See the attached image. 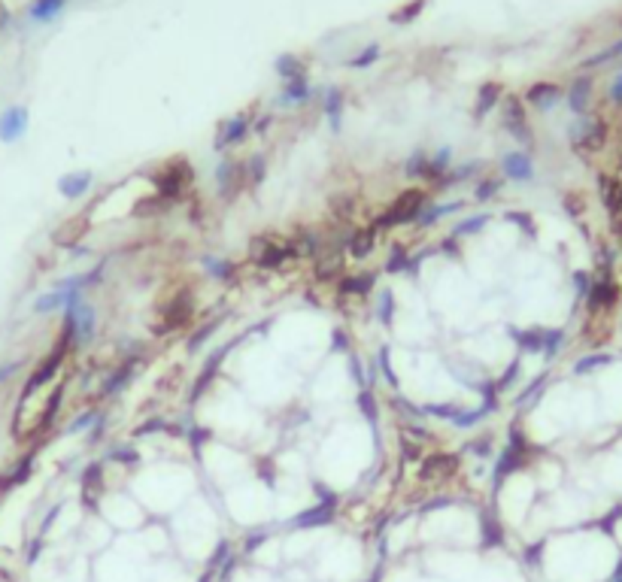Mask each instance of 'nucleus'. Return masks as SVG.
I'll return each mask as SVG.
<instances>
[{
    "label": "nucleus",
    "mask_w": 622,
    "mask_h": 582,
    "mask_svg": "<svg viewBox=\"0 0 622 582\" xmlns=\"http://www.w3.org/2000/svg\"><path fill=\"white\" fill-rule=\"evenodd\" d=\"M97 328V310L88 306L85 301L64 310V325H61V346L64 349H79L85 346Z\"/></svg>",
    "instance_id": "obj_1"
},
{
    "label": "nucleus",
    "mask_w": 622,
    "mask_h": 582,
    "mask_svg": "<svg viewBox=\"0 0 622 582\" xmlns=\"http://www.w3.org/2000/svg\"><path fill=\"white\" fill-rule=\"evenodd\" d=\"M425 191L422 188H410L404 191L401 198H397L389 210H385V216L376 222V228H395V224H404V222H416V216L422 212L425 207Z\"/></svg>",
    "instance_id": "obj_2"
},
{
    "label": "nucleus",
    "mask_w": 622,
    "mask_h": 582,
    "mask_svg": "<svg viewBox=\"0 0 622 582\" xmlns=\"http://www.w3.org/2000/svg\"><path fill=\"white\" fill-rule=\"evenodd\" d=\"M501 104H504V119H501L504 131H507V134L513 137L516 143H522V146H532L534 134H532V128H528L525 100L516 97V95H507V97H501Z\"/></svg>",
    "instance_id": "obj_3"
},
{
    "label": "nucleus",
    "mask_w": 622,
    "mask_h": 582,
    "mask_svg": "<svg viewBox=\"0 0 622 582\" xmlns=\"http://www.w3.org/2000/svg\"><path fill=\"white\" fill-rule=\"evenodd\" d=\"M28 125H30L28 107H22V104L6 107L0 112V143H18L28 134Z\"/></svg>",
    "instance_id": "obj_4"
},
{
    "label": "nucleus",
    "mask_w": 622,
    "mask_h": 582,
    "mask_svg": "<svg viewBox=\"0 0 622 582\" xmlns=\"http://www.w3.org/2000/svg\"><path fill=\"white\" fill-rule=\"evenodd\" d=\"M568 137L574 146H601V140L607 137V128L601 119H592V116H577V121L570 125Z\"/></svg>",
    "instance_id": "obj_5"
},
{
    "label": "nucleus",
    "mask_w": 622,
    "mask_h": 582,
    "mask_svg": "<svg viewBox=\"0 0 622 582\" xmlns=\"http://www.w3.org/2000/svg\"><path fill=\"white\" fill-rule=\"evenodd\" d=\"M525 104L532 107V109H537V112H549V109H556L558 104L565 100V91L558 88L556 83H534V85H528L525 88Z\"/></svg>",
    "instance_id": "obj_6"
},
{
    "label": "nucleus",
    "mask_w": 622,
    "mask_h": 582,
    "mask_svg": "<svg viewBox=\"0 0 622 582\" xmlns=\"http://www.w3.org/2000/svg\"><path fill=\"white\" fill-rule=\"evenodd\" d=\"M191 313H195V301H191V291H179L177 298H173L170 303H167V310H165V322L158 325V334L161 331H173V328H182L189 319H191Z\"/></svg>",
    "instance_id": "obj_7"
},
{
    "label": "nucleus",
    "mask_w": 622,
    "mask_h": 582,
    "mask_svg": "<svg viewBox=\"0 0 622 582\" xmlns=\"http://www.w3.org/2000/svg\"><path fill=\"white\" fill-rule=\"evenodd\" d=\"M501 173L510 182H532L534 179V164H532V158H528L525 152L513 149V152H504L501 155Z\"/></svg>",
    "instance_id": "obj_8"
},
{
    "label": "nucleus",
    "mask_w": 622,
    "mask_h": 582,
    "mask_svg": "<svg viewBox=\"0 0 622 582\" xmlns=\"http://www.w3.org/2000/svg\"><path fill=\"white\" fill-rule=\"evenodd\" d=\"M216 186L222 198H231L237 194L240 186H246V164H237V161H222L216 167Z\"/></svg>",
    "instance_id": "obj_9"
},
{
    "label": "nucleus",
    "mask_w": 622,
    "mask_h": 582,
    "mask_svg": "<svg viewBox=\"0 0 622 582\" xmlns=\"http://www.w3.org/2000/svg\"><path fill=\"white\" fill-rule=\"evenodd\" d=\"M91 186H95V173L91 170H70L58 179V194L67 200H79L85 198Z\"/></svg>",
    "instance_id": "obj_10"
},
{
    "label": "nucleus",
    "mask_w": 622,
    "mask_h": 582,
    "mask_svg": "<svg viewBox=\"0 0 622 582\" xmlns=\"http://www.w3.org/2000/svg\"><path fill=\"white\" fill-rule=\"evenodd\" d=\"M64 352H67L64 346H58V349H55L52 355H49V358H46L43 364H40L34 373L28 376V382H25V392H22V401H25V397H30V394H34L37 388H43V385H46L49 380H52L55 373H58V367H61V358H64Z\"/></svg>",
    "instance_id": "obj_11"
},
{
    "label": "nucleus",
    "mask_w": 622,
    "mask_h": 582,
    "mask_svg": "<svg viewBox=\"0 0 622 582\" xmlns=\"http://www.w3.org/2000/svg\"><path fill=\"white\" fill-rule=\"evenodd\" d=\"M246 134H249V116H246V112H237V116H231L228 121H222L219 137L213 140V146H216V149H228V146H234V143L246 140Z\"/></svg>",
    "instance_id": "obj_12"
},
{
    "label": "nucleus",
    "mask_w": 622,
    "mask_h": 582,
    "mask_svg": "<svg viewBox=\"0 0 622 582\" xmlns=\"http://www.w3.org/2000/svg\"><path fill=\"white\" fill-rule=\"evenodd\" d=\"M189 176H191L189 167H182V164H177V161H170V164H165V167L158 170L155 186H158L161 194H179L182 188H186Z\"/></svg>",
    "instance_id": "obj_13"
},
{
    "label": "nucleus",
    "mask_w": 622,
    "mask_h": 582,
    "mask_svg": "<svg viewBox=\"0 0 622 582\" xmlns=\"http://www.w3.org/2000/svg\"><path fill=\"white\" fill-rule=\"evenodd\" d=\"M565 100H568V109L574 116H586L589 112V100H592V76H577L570 88L565 91Z\"/></svg>",
    "instance_id": "obj_14"
},
{
    "label": "nucleus",
    "mask_w": 622,
    "mask_h": 582,
    "mask_svg": "<svg viewBox=\"0 0 622 582\" xmlns=\"http://www.w3.org/2000/svg\"><path fill=\"white\" fill-rule=\"evenodd\" d=\"M313 97V88H310V79L301 76V79H289L282 83V91H280V107H304L307 100Z\"/></svg>",
    "instance_id": "obj_15"
},
{
    "label": "nucleus",
    "mask_w": 622,
    "mask_h": 582,
    "mask_svg": "<svg viewBox=\"0 0 622 582\" xmlns=\"http://www.w3.org/2000/svg\"><path fill=\"white\" fill-rule=\"evenodd\" d=\"M465 210V200H450V203H425L422 212L416 216V224L419 228H431V224H437L441 219H446L450 212H458Z\"/></svg>",
    "instance_id": "obj_16"
},
{
    "label": "nucleus",
    "mask_w": 622,
    "mask_h": 582,
    "mask_svg": "<svg viewBox=\"0 0 622 582\" xmlns=\"http://www.w3.org/2000/svg\"><path fill=\"white\" fill-rule=\"evenodd\" d=\"M273 70H277V76L282 79V83H289V79L307 76V61L298 58L294 52H285V55H280L277 61H273Z\"/></svg>",
    "instance_id": "obj_17"
},
{
    "label": "nucleus",
    "mask_w": 622,
    "mask_h": 582,
    "mask_svg": "<svg viewBox=\"0 0 622 582\" xmlns=\"http://www.w3.org/2000/svg\"><path fill=\"white\" fill-rule=\"evenodd\" d=\"M504 97V91H501V85L498 83H486L483 88H480V95H477V104H474V119H486L489 112L495 109V104Z\"/></svg>",
    "instance_id": "obj_18"
},
{
    "label": "nucleus",
    "mask_w": 622,
    "mask_h": 582,
    "mask_svg": "<svg viewBox=\"0 0 622 582\" xmlns=\"http://www.w3.org/2000/svg\"><path fill=\"white\" fill-rule=\"evenodd\" d=\"M322 109H325V116H328L331 128H334V131H340V116H343V88H337V85L325 88V95H322Z\"/></svg>",
    "instance_id": "obj_19"
},
{
    "label": "nucleus",
    "mask_w": 622,
    "mask_h": 582,
    "mask_svg": "<svg viewBox=\"0 0 622 582\" xmlns=\"http://www.w3.org/2000/svg\"><path fill=\"white\" fill-rule=\"evenodd\" d=\"M480 170H486L483 161H467V164H462V167H450V170H446V176H443L441 182H434V186L443 191V188H450V186H458V182L474 179Z\"/></svg>",
    "instance_id": "obj_20"
},
{
    "label": "nucleus",
    "mask_w": 622,
    "mask_h": 582,
    "mask_svg": "<svg viewBox=\"0 0 622 582\" xmlns=\"http://www.w3.org/2000/svg\"><path fill=\"white\" fill-rule=\"evenodd\" d=\"M64 4L67 0H34L30 4V22H37V25H46V22H55V18L61 16V9H64Z\"/></svg>",
    "instance_id": "obj_21"
},
{
    "label": "nucleus",
    "mask_w": 622,
    "mask_h": 582,
    "mask_svg": "<svg viewBox=\"0 0 622 582\" xmlns=\"http://www.w3.org/2000/svg\"><path fill=\"white\" fill-rule=\"evenodd\" d=\"M589 310H601V306H610L616 301V285L610 282V279H601V282H595L592 289H589Z\"/></svg>",
    "instance_id": "obj_22"
},
{
    "label": "nucleus",
    "mask_w": 622,
    "mask_h": 582,
    "mask_svg": "<svg viewBox=\"0 0 622 582\" xmlns=\"http://www.w3.org/2000/svg\"><path fill=\"white\" fill-rule=\"evenodd\" d=\"M201 264H203V270H207L213 279H219V282H231V279H234V273H237V267H234V261H225V258H213V255H203Z\"/></svg>",
    "instance_id": "obj_23"
},
{
    "label": "nucleus",
    "mask_w": 622,
    "mask_h": 582,
    "mask_svg": "<svg viewBox=\"0 0 622 582\" xmlns=\"http://www.w3.org/2000/svg\"><path fill=\"white\" fill-rule=\"evenodd\" d=\"M455 467H458L455 455H434V458H428V461L422 464V479H431V473L434 476H450Z\"/></svg>",
    "instance_id": "obj_24"
},
{
    "label": "nucleus",
    "mask_w": 622,
    "mask_h": 582,
    "mask_svg": "<svg viewBox=\"0 0 622 582\" xmlns=\"http://www.w3.org/2000/svg\"><path fill=\"white\" fill-rule=\"evenodd\" d=\"M428 6V0H410V4H404L401 9H395V13L389 16V22L395 25V28H404V25H410V22H416V18L422 16V9Z\"/></svg>",
    "instance_id": "obj_25"
},
{
    "label": "nucleus",
    "mask_w": 622,
    "mask_h": 582,
    "mask_svg": "<svg viewBox=\"0 0 622 582\" xmlns=\"http://www.w3.org/2000/svg\"><path fill=\"white\" fill-rule=\"evenodd\" d=\"M380 58H383V46H380V43H368L359 55L349 58V67H352V70H368V67H373Z\"/></svg>",
    "instance_id": "obj_26"
},
{
    "label": "nucleus",
    "mask_w": 622,
    "mask_h": 582,
    "mask_svg": "<svg viewBox=\"0 0 622 582\" xmlns=\"http://www.w3.org/2000/svg\"><path fill=\"white\" fill-rule=\"evenodd\" d=\"M376 246V231H364V234H355L352 243H349V255L352 258H368Z\"/></svg>",
    "instance_id": "obj_27"
},
{
    "label": "nucleus",
    "mask_w": 622,
    "mask_h": 582,
    "mask_svg": "<svg viewBox=\"0 0 622 582\" xmlns=\"http://www.w3.org/2000/svg\"><path fill=\"white\" fill-rule=\"evenodd\" d=\"M486 224H489V216H486V212H480V216H471V219L458 222L455 228H453V237H455V240H458V237H471V234L483 231Z\"/></svg>",
    "instance_id": "obj_28"
},
{
    "label": "nucleus",
    "mask_w": 622,
    "mask_h": 582,
    "mask_svg": "<svg viewBox=\"0 0 622 582\" xmlns=\"http://www.w3.org/2000/svg\"><path fill=\"white\" fill-rule=\"evenodd\" d=\"M425 164H428V152L425 149H416L410 158H407V164H404V173L410 179H425Z\"/></svg>",
    "instance_id": "obj_29"
},
{
    "label": "nucleus",
    "mask_w": 622,
    "mask_h": 582,
    "mask_svg": "<svg viewBox=\"0 0 622 582\" xmlns=\"http://www.w3.org/2000/svg\"><path fill=\"white\" fill-rule=\"evenodd\" d=\"M614 58H622V40H619V43H614V46H607L604 52H598V55H592V58H586V61H583V67H586V70H592V67H601V64H607V61H614Z\"/></svg>",
    "instance_id": "obj_30"
},
{
    "label": "nucleus",
    "mask_w": 622,
    "mask_h": 582,
    "mask_svg": "<svg viewBox=\"0 0 622 582\" xmlns=\"http://www.w3.org/2000/svg\"><path fill=\"white\" fill-rule=\"evenodd\" d=\"M371 285H373V277H352L340 285V291L343 294H368Z\"/></svg>",
    "instance_id": "obj_31"
},
{
    "label": "nucleus",
    "mask_w": 622,
    "mask_h": 582,
    "mask_svg": "<svg viewBox=\"0 0 622 582\" xmlns=\"http://www.w3.org/2000/svg\"><path fill=\"white\" fill-rule=\"evenodd\" d=\"M268 176V167H264V158L255 155L249 164H246V186H258V182Z\"/></svg>",
    "instance_id": "obj_32"
},
{
    "label": "nucleus",
    "mask_w": 622,
    "mask_h": 582,
    "mask_svg": "<svg viewBox=\"0 0 622 582\" xmlns=\"http://www.w3.org/2000/svg\"><path fill=\"white\" fill-rule=\"evenodd\" d=\"M498 188H501V179H492V176H489V179H480V182H477L474 198H477V200H492L495 194H498Z\"/></svg>",
    "instance_id": "obj_33"
},
{
    "label": "nucleus",
    "mask_w": 622,
    "mask_h": 582,
    "mask_svg": "<svg viewBox=\"0 0 622 582\" xmlns=\"http://www.w3.org/2000/svg\"><path fill=\"white\" fill-rule=\"evenodd\" d=\"M604 364H610V355H589V358H583V361L574 364V373H589V370H595V367H604Z\"/></svg>",
    "instance_id": "obj_34"
},
{
    "label": "nucleus",
    "mask_w": 622,
    "mask_h": 582,
    "mask_svg": "<svg viewBox=\"0 0 622 582\" xmlns=\"http://www.w3.org/2000/svg\"><path fill=\"white\" fill-rule=\"evenodd\" d=\"M95 422H100V413L97 410H88V413H83L76 418L73 425H70V434H79V431H85L88 425H95Z\"/></svg>",
    "instance_id": "obj_35"
},
{
    "label": "nucleus",
    "mask_w": 622,
    "mask_h": 582,
    "mask_svg": "<svg viewBox=\"0 0 622 582\" xmlns=\"http://www.w3.org/2000/svg\"><path fill=\"white\" fill-rule=\"evenodd\" d=\"M607 97H610V104L622 107V70L616 73V79H614V83H610V91H607Z\"/></svg>",
    "instance_id": "obj_36"
},
{
    "label": "nucleus",
    "mask_w": 622,
    "mask_h": 582,
    "mask_svg": "<svg viewBox=\"0 0 622 582\" xmlns=\"http://www.w3.org/2000/svg\"><path fill=\"white\" fill-rule=\"evenodd\" d=\"M380 370H383V373H389V385H397V376H395V370H392V364H389V352H385V349H380Z\"/></svg>",
    "instance_id": "obj_37"
},
{
    "label": "nucleus",
    "mask_w": 622,
    "mask_h": 582,
    "mask_svg": "<svg viewBox=\"0 0 622 582\" xmlns=\"http://www.w3.org/2000/svg\"><path fill=\"white\" fill-rule=\"evenodd\" d=\"M22 370V361H13V364H0V382H6V380H13V376Z\"/></svg>",
    "instance_id": "obj_38"
},
{
    "label": "nucleus",
    "mask_w": 622,
    "mask_h": 582,
    "mask_svg": "<svg viewBox=\"0 0 622 582\" xmlns=\"http://www.w3.org/2000/svg\"><path fill=\"white\" fill-rule=\"evenodd\" d=\"M467 449H477V452H480V455L486 458L489 452H492V440H489V437H486V440H474V443L467 446Z\"/></svg>",
    "instance_id": "obj_39"
},
{
    "label": "nucleus",
    "mask_w": 622,
    "mask_h": 582,
    "mask_svg": "<svg viewBox=\"0 0 622 582\" xmlns=\"http://www.w3.org/2000/svg\"><path fill=\"white\" fill-rule=\"evenodd\" d=\"M574 282H577V291H580V294H589V289H592V285H589V277H586V273H577Z\"/></svg>",
    "instance_id": "obj_40"
},
{
    "label": "nucleus",
    "mask_w": 622,
    "mask_h": 582,
    "mask_svg": "<svg viewBox=\"0 0 622 582\" xmlns=\"http://www.w3.org/2000/svg\"><path fill=\"white\" fill-rule=\"evenodd\" d=\"M361 401H364V413H368V418H371V422H376V410H373V397H371V392H364Z\"/></svg>",
    "instance_id": "obj_41"
}]
</instances>
